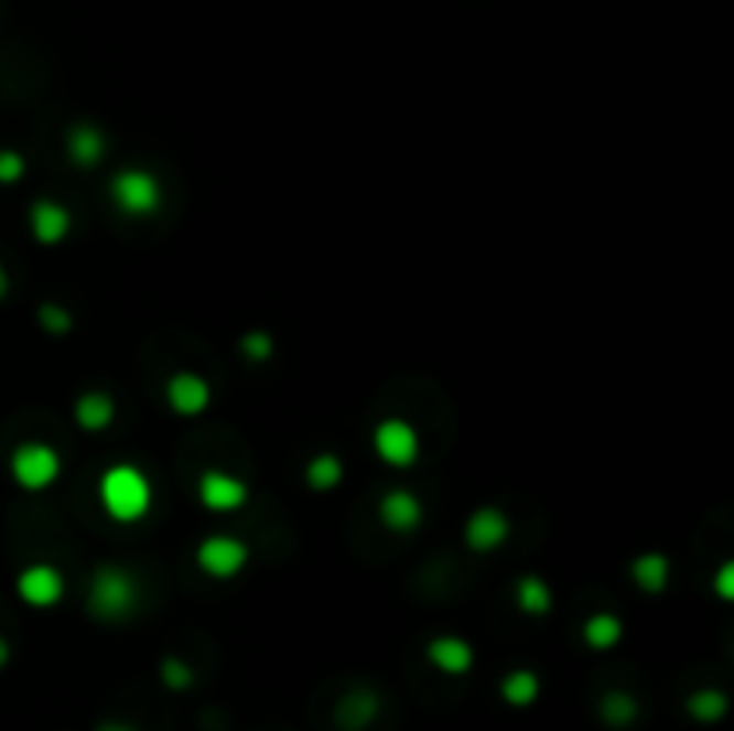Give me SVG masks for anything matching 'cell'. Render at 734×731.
I'll list each match as a JSON object with an SVG mask.
<instances>
[{
	"label": "cell",
	"mask_w": 734,
	"mask_h": 731,
	"mask_svg": "<svg viewBox=\"0 0 734 731\" xmlns=\"http://www.w3.org/2000/svg\"><path fill=\"white\" fill-rule=\"evenodd\" d=\"M100 506L111 516V520L119 524H137L143 516L151 513V502H154V492H151V481L143 477V470L129 466V463H115L105 470V477H100Z\"/></svg>",
	"instance_id": "6da1fadb"
},
{
	"label": "cell",
	"mask_w": 734,
	"mask_h": 731,
	"mask_svg": "<svg viewBox=\"0 0 734 731\" xmlns=\"http://www.w3.org/2000/svg\"><path fill=\"white\" fill-rule=\"evenodd\" d=\"M62 477V455L43 441H25L11 452V481L22 492H47Z\"/></svg>",
	"instance_id": "7a4b0ae2"
},
{
	"label": "cell",
	"mask_w": 734,
	"mask_h": 731,
	"mask_svg": "<svg viewBox=\"0 0 734 731\" xmlns=\"http://www.w3.org/2000/svg\"><path fill=\"white\" fill-rule=\"evenodd\" d=\"M137 606V581L119 567H100L90 584V610L105 621H119Z\"/></svg>",
	"instance_id": "3957f363"
},
{
	"label": "cell",
	"mask_w": 734,
	"mask_h": 731,
	"mask_svg": "<svg viewBox=\"0 0 734 731\" xmlns=\"http://www.w3.org/2000/svg\"><path fill=\"white\" fill-rule=\"evenodd\" d=\"M373 452H377L387 466L406 470L420 459V434H415V427L409 420L391 416V420L377 423V430H373Z\"/></svg>",
	"instance_id": "277c9868"
},
{
	"label": "cell",
	"mask_w": 734,
	"mask_h": 731,
	"mask_svg": "<svg viewBox=\"0 0 734 731\" xmlns=\"http://www.w3.org/2000/svg\"><path fill=\"white\" fill-rule=\"evenodd\" d=\"M248 545L234 535H212L197 545V567L215 581H229L248 567Z\"/></svg>",
	"instance_id": "5b68a950"
},
{
	"label": "cell",
	"mask_w": 734,
	"mask_h": 731,
	"mask_svg": "<svg viewBox=\"0 0 734 731\" xmlns=\"http://www.w3.org/2000/svg\"><path fill=\"white\" fill-rule=\"evenodd\" d=\"M111 201L126 215H151L162 205V186L143 169H126L111 180Z\"/></svg>",
	"instance_id": "8992f818"
},
{
	"label": "cell",
	"mask_w": 734,
	"mask_h": 731,
	"mask_svg": "<svg viewBox=\"0 0 734 731\" xmlns=\"http://www.w3.org/2000/svg\"><path fill=\"white\" fill-rule=\"evenodd\" d=\"M14 592L25 602V606L33 610H47V606H57L65 595V578L57 567H47V563H33L19 573V581H14Z\"/></svg>",
	"instance_id": "52a82bcc"
},
{
	"label": "cell",
	"mask_w": 734,
	"mask_h": 731,
	"mask_svg": "<svg viewBox=\"0 0 734 731\" xmlns=\"http://www.w3.org/2000/svg\"><path fill=\"white\" fill-rule=\"evenodd\" d=\"M197 498H201V506L212 513H237L244 502L251 498V492L240 477H234V473L208 470L205 477L197 481Z\"/></svg>",
	"instance_id": "ba28073f"
},
{
	"label": "cell",
	"mask_w": 734,
	"mask_h": 731,
	"mask_svg": "<svg viewBox=\"0 0 734 731\" xmlns=\"http://www.w3.org/2000/svg\"><path fill=\"white\" fill-rule=\"evenodd\" d=\"M165 401L176 416H201L212 406V387L197 373H176L165 384Z\"/></svg>",
	"instance_id": "9c48e42d"
},
{
	"label": "cell",
	"mask_w": 734,
	"mask_h": 731,
	"mask_svg": "<svg viewBox=\"0 0 734 731\" xmlns=\"http://www.w3.org/2000/svg\"><path fill=\"white\" fill-rule=\"evenodd\" d=\"M506 538H509V520H506V513L495 509V506H484L466 520V545L469 549L492 552Z\"/></svg>",
	"instance_id": "30bf717a"
},
{
	"label": "cell",
	"mask_w": 734,
	"mask_h": 731,
	"mask_svg": "<svg viewBox=\"0 0 734 731\" xmlns=\"http://www.w3.org/2000/svg\"><path fill=\"white\" fill-rule=\"evenodd\" d=\"M29 229H33V237L40 244H62L72 229V215L57 201H36L29 208Z\"/></svg>",
	"instance_id": "8fae6325"
},
{
	"label": "cell",
	"mask_w": 734,
	"mask_h": 731,
	"mask_svg": "<svg viewBox=\"0 0 734 731\" xmlns=\"http://www.w3.org/2000/svg\"><path fill=\"white\" fill-rule=\"evenodd\" d=\"M380 520H384V527H391V530H412V527H420L423 524V502L415 498L412 492H387L384 498H380Z\"/></svg>",
	"instance_id": "7c38bea8"
},
{
	"label": "cell",
	"mask_w": 734,
	"mask_h": 731,
	"mask_svg": "<svg viewBox=\"0 0 734 731\" xmlns=\"http://www.w3.org/2000/svg\"><path fill=\"white\" fill-rule=\"evenodd\" d=\"M427 659L434 664L441 674H452V678H458V674H466L473 667V649L469 642L455 638V635H441L427 645Z\"/></svg>",
	"instance_id": "4fadbf2b"
},
{
	"label": "cell",
	"mask_w": 734,
	"mask_h": 731,
	"mask_svg": "<svg viewBox=\"0 0 734 731\" xmlns=\"http://www.w3.org/2000/svg\"><path fill=\"white\" fill-rule=\"evenodd\" d=\"M108 154V140L94 126H72L68 129V158L79 169H94Z\"/></svg>",
	"instance_id": "5bb4252c"
},
{
	"label": "cell",
	"mask_w": 734,
	"mask_h": 731,
	"mask_svg": "<svg viewBox=\"0 0 734 731\" xmlns=\"http://www.w3.org/2000/svg\"><path fill=\"white\" fill-rule=\"evenodd\" d=\"M111 420H115V401H111V395H105V391H86V395H79V401H76V423H79L83 430L97 434V430L111 427Z\"/></svg>",
	"instance_id": "9a60e30c"
},
{
	"label": "cell",
	"mask_w": 734,
	"mask_h": 731,
	"mask_svg": "<svg viewBox=\"0 0 734 731\" xmlns=\"http://www.w3.org/2000/svg\"><path fill=\"white\" fill-rule=\"evenodd\" d=\"M501 699L509 702V707H530V702L538 699V692H541V681H538V674L535 670H512V674H506L501 678Z\"/></svg>",
	"instance_id": "2e32d148"
},
{
	"label": "cell",
	"mask_w": 734,
	"mask_h": 731,
	"mask_svg": "<svg viewBox=\"0 0 734 731\" xmlns=\"http://www.w3.org/2000/svg\"><path fill=\"white\" fill-rule=\"evenodd\" d=\"M624 638V624H620V616H613V613H595V616H587V624H584V642L592 645V649H613L616 642Z\"/></svg>",
	"instance_id": "e0dca14e"
},
{
	"label": "cell",
	"mask_w": 734,
	"mask_h": 731,
	"mask_svg": "<svg viewBox=\"0 0 734 731\" xmlns=\"http://www.w3.org/2000/svg\"><path fill=\"white\" fill-rule=\"evenodd\" d=\"M341 477H344L341 459H337V455H330V452L315 455L312 463L305 466V481L315 487V492H330V487H337V484H341Z\"/></svg>",
	"instance_id": "ac0fdd59"
},
{
	"label": "cell",
	"mask_w": 734,
	"mask_h": 731,
	"mask_svg": "<svg viewBox=\"0 0 734 731\" xmlns=\"http://www.w3.org/2000/svg\"><path fill=\"white\" fill-rule=\"evenodd\" d=\"M667 578H670V567H667L663 556H641L638 563H635V581H638L649 595L663 592Z\"/></svg>",
	"instance_id": "d6986e66"
},
{
	"label": "cell",
	"mask_w": 734,
	"mask_h": 731,
	"mask_svg": "<svg viewBox=\"0 0 734 731\" xmlns=\"http://www.w3.org/2000/svg\"><path fill=\"white\" fill-rule=\"evenodd\" d=\"M516 599H520V610L535 613V616L549 613V606H552V595L541 578H523L520 588H516Z\"/></svg>",
	"instance_id": "ffe728a7"
},
{
	"label": "cell",
	"mask_w": 734,
	"mask_h": 731,
	"mask_svg": "<svg viewBox=\"0 0 734 731\" xmlns=\"http://www.w3.org/2000/svg\"><path fill=\"white\" fill-rule=\"evenodd\" d=\"M727 710V699L721 692H695L692 699H688V713L695 717V721H716V717H724Z\"/></svg>",
	"instance_id": "44dd1931"
},
{
	"label": "cell",
	"mask_w": 734,
	"mask_h": 731,
	"mask_svg": "<svg viewBox=\"0 0 734 731\" xmlns=\"http://www.w3.org/2000/svg\"><path fill=\"white\" fill-rule=\"evenodd\" d=\"M25 176V158L19 151H0V183H19Z\"/></svg>",
	"instance_id": "7402d4cb"
},
{
	"label": "cell",
	"mask_w": 734,
	"mask_h": 731,
	"mask_svg": "<svg viewBox=\"0 0 734 731\" xmlns=\"http://www.w3.org/2000/svg\"><path fill=\"white\" fill-rule=\"evenodd\" d=\"M606 717H609L613 724H616V721L627 724L630 717H635V702H630L627 696H609V699H606Z\"/></svg>",
	"instance_id": "603a6c76"
},
{
	"label": "cell",
	"mask_w": 734,
	"mask_h": 731,
	"mask_svg": "<svg viewBox=\"0 0 734 731\" xmlns=\"http://www.w3.org/2000/svg\"><path fill=\"white\" fill-rule=\"evenodd\" d=\"M40 320H43V326H47V330H54V334H65L68 323H72L68 315H65V309H57V305H43Z\"/></svg>",
	"instance_id": "cb8c5ba5"
},
{
	"label": "cell",
	"mask_w": 734,
	"mask_h": 731,
	"mask_svg": "<svg viewBox=\"0 0 734 731\" xmlns=\"http://www.w3.org/2000/svg\"><path fill=\"white\" fill-rule=\"evenodd\" d=\"M162 678H169V685H176V688H183V685H191L194 681V670H183L176 659H169V664L162 667Z\"/></svg>",
	"instance_id": "d4e9b609"
},
{
	"label": "cell",
	"mask_w": 734,
	"mask_h": 731,
	"mask_svg": "<svg viewBox=\"0 0 734 731\" xmlns=\"http://www.w3.org/2000/svg\"><path fill=\"white\" fill-rule=\"evenodd\" d=\"M244 352L255 355V358H266L272 352V341L266 334H248V337H244Z\"/></svg>",
	"instance_id": "484cf974"
},
{
	"label": "cell",
	"mask_w": 734,
	"mask_h": 731,
	"mask_svg": "<svg viewBox=\"0 0 734 731\" xmlns=\"http://www.w3.org/2000/svg\"><path fill=\"white\" fill-rule=\"evenodd\" d=\"M97 731H133L129 724H119V721H108V724H100Z\"/></svg>",
	"instance_id": "4316f807"
},
{
	"label": "cell",
	"mask_w": 734,
	"mask_h": 731,
	"mask_svg": "<svg viewBox=\"0 0 734 731\" xmlns=\"http://www.w3.org/2000/svg\"><path fill=\"white\" fill-rule=\"evenodd\" d=\"M8 659H11V645H8L4 638H0V667H4Z\"/></svg>",
	"instance_id": "83f0119b"
},
{
	"label": "cell",
	"mask_w": 734,
	"mask_h": 731,
	"mask_svg": "<svg viewBox=\"0 0 734 731\" xmlns=\"http://www.w3.org/2000/svg\"><path fill=\"white\" fill-rule=\"evenodd\" d=\"M4 291H8V272H4V266H0V298H4Z\"/></svg>",
	"instance_id": "f1b7e54d"
}]
</instances>
